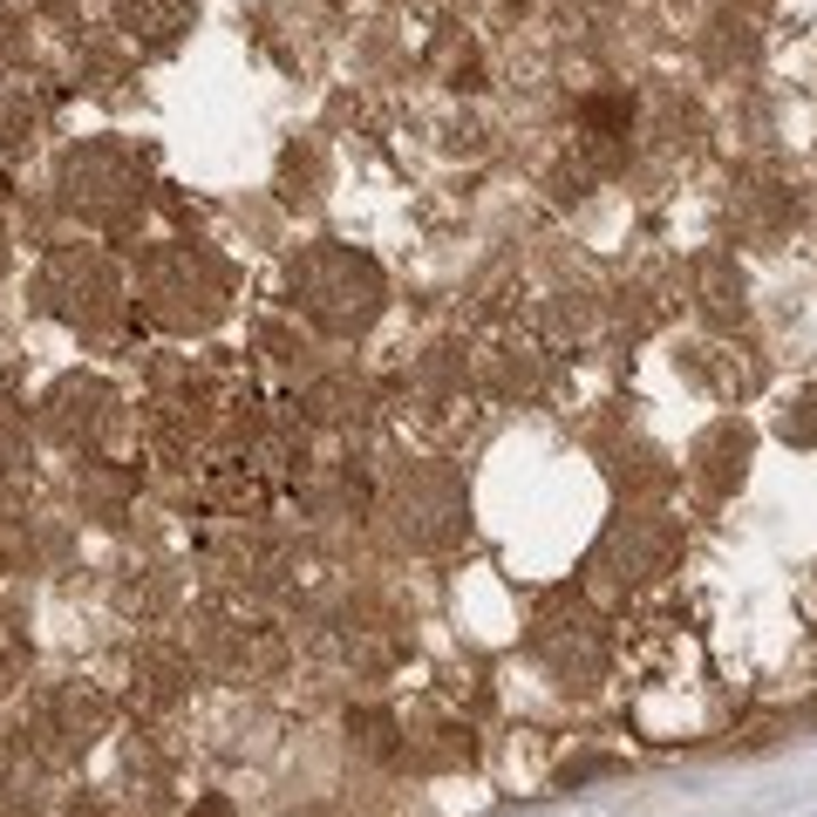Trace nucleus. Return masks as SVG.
I'll use <instances>...</instances> for the list:
<instances>
[{
    "instance_id": "1",
    "label": "nucleus",
    "mask_w": 817,
    "mask_h": 817,
    "mask_svg": "<svg viewBox=\"0 0 817 817\" xmlns=\"http://www.w3.org/2000/svg\"><path fill=\"white\" fill-rule=\"evenodd\" d=\"M586 123H593V130H627V102L593 96V102H586Z\"/></svg>"
},
{
    "instance_id": "2",
    "label": "nucleus",
    "mask_w": 817,
    "mask_h": 817,
    "mask_svg": "<svg viewBox=\"0 0 817 817\" xmlns=\"http://www.w3.org/2000/svg\"><path fill=\"white\" fill-rule=\"evenodd\" d=\"M606 770H613V756H579V763H566L558 783H586V777H606Z\"/></svg>"
},
{
    "instance_id": "3",
    "label": "nucleus",
    "mask_w": 817,
    "mask_h": 817,
    "mask_svg": "<svg viewBox=\"0 0 817 817\" xmlns=\"http://www.w3.org/2000/svg\"><path fill=\"white\" fill-rule=\"evenodd\" d=\"M191 817H232V804H225V797H198Z\"/></svg>"
}]
</instances>
